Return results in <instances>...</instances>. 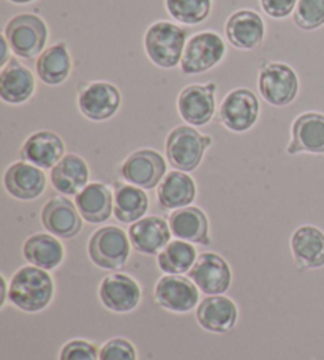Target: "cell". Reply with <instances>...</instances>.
Segmentation results:
<instances>
[{"instance_id":"2e32d148","label":"cell","mask_w":324,"mask_h":360,"mask_svg":"<svg viewBox=\"0 0 324 360\" xmlns=\"http://www.w3.org/2000/svg\"><path fill=\"white\" fill-rule=\"evenodd\" d=\"M4 186L10 196L19 201H34L46 188V174L38 166L21 160L6 168Z\"/></svg>"},{"instance_id":"e575fe53","label":"cell","mask_w":324,"mask_h":360,"mask_svg":"<svg viewBox=\"0 0 324 360\" xmlns=\"http://www.w3.org/2000/svg\"><path fill=\"white\" fill-rule=\"evenodd\" d=\"M136 349L125 338H113L101 346L100 360H136Z\"/></svg>"},{"instance_id":"e0dca14e","label":"cell","mask_w":324,"mask_h":360,"mask_svg":"<svg viewBox=\"0 0 324 360\" xmlns=\"http://www.w3.org/2000/svg\"><path fill=\"white\" fill-rule=\"evenodd\" d=\"M42 223L49 234L59 239H73L82 229V217L68 198H53L43 205Z\"/></svg>"},{"instance_id":"7a4b0ae2","label":"cell","mask_w":324,"mask_h":360,"mask_svg":"<svg viewBox=\"0 0 324 360\" xmlns=\"http://www.w3.org/2000/svg\"><path fill=\"white\" fill-rule=\"evenodd\" d=\"M189 30L170 21H157L146 30L144 51L154 65L171 70L180 65Z\"/></svg>"},{"instance_id":"f546056e","label":"cell","mask_w":324,"mask_h":360,"mask_svg":"<svg viewBox=\"0 0 324 360\" xmlns=\"http://www.w3.org/2000/svg\"><path fill=\"white\" fill-rule=\"evenodd\" d=\"M149 210L146 191L132 184H114V217L120 223H135L144 218Z\"/></svg>"},{"instance_id":"4316f807","label":"cell","mask_w":324,"mask_h":360,"mask_svg":"<svg viewBox=\"0 0 324 360\" xmlns=\"http://www.w3.org/2000/svg\"><path fill=\"white\" fill-rule=\"evenodd\" d=\"M35 70L43 84L61 86L70 78L73 70V59H71L68 44L59 41L43 51L35 62Z\"/></svg>"},{"instance_id":"7402d4cb","label":"cell","mask_w":324,"mask_h":360,"mask_svg":"<svg viewBox=\"0 0 324 360\" xmlns=\"http://www.w3.org/2000/svg\"><path fill=\"white\" fill-rule=\"evenodd\" d=\"M237 307L225 295H211L198 305L197 321L204 330L212 333L230 332L237 323Z\"/></svg>"},{"instance_id":"9a60e30c","label":"cell","mask_w":324,"mask_h":360,"mask_svg":"<svg viewBox=\"0 0 324 360\" xmlns=\"http://www.w3.org/2000/svg\"><path fill=\"white\" fill-rule=\"evenodd\" d=\"M99 295L109 311L130 313L139 305L142 292L138 281L130 275L109 274L100 283Z\"/></svg>"},{"instance_id":"8d00e7d4","label":"cell","mask_w":324,"mask_h":360,"mask_svg":"<svg viewBox=\"0 0 324 360\" xmlns=\"http://www.w3.org/2000/svg\"><path fill=\"white\" fill-rule=\"evenodd\" d=\"M0 43H2V54H0V65H6V63L10 62V53H11V48L8 41H6V38L2 35L0 37Z\"/></svg>"},{"instance_id":"603a6c76","label":"cell","mask_w":324,"mask_h":360,"mask_svg":"<svg viewBox=\"0 0 324 360\" xmlns=\"http://www.w3.org/2000/svg\"><path fill=\"white\" fill-rule=\"evenodd\" d=\"M168 223L176 239L198 243V245H211L209 220L199 207L187 205V207L173 210Z\"/></svg>"},{"instance_id":"8992f818","label":"cell","mask_w":324,"mask_h":360,"mask_svg":"<svg viewBox=\"0 0 324 360\" xmlns=\"http://www.w3.org/2000/svg\"><path fill=\"white\" fill-rule=\"evenodd\" d=\"M122 94L118 86L108 81H84L77 86V108L84 117L105 122L119 112Z\"/></svg>"},{"instance_id":"ac0fdd59","label":"cell","mask_w":324,"mask_h":360,"mask_svg":"<svg viewBox=\"0 0 324 360\" xmlns=\"http://www.w3.org/2000/svg\"><path fill=\"white\" fill-rule=\"evenodd\" d=\"M287 153H324V114L309 111L297 115L291 127V141Z\"/></svg>"},{"instance_id":"5b68a950","label":"cell","mask_w":324,"mask_h":360,"mask_svg":"<svg viewBox=\"0 0 324 360\" xmlns=\"http://www.w3.org/2000/svg\"><path fill=\"white\" fill-rule=\"evenodd\" d=\"M258 90L269 105L289 106L299 94V78L288 63L264 60L258 70Z\"/></svg>"},{"instance_id":"7c38bea8","label":"cell","mask_w":324,"mask_h":360,"mask_svg":"<svg viewBox=\"0 0 324 360\" xmlns=\"http://www.w3.org/2000/svg\"><path fill=\"white\" fill-rule=\"evenodd\" d=\"M199 288L182 275H165L155 285V302L173 313H187L198 305Z\"/></svg>"},{"instance_id":"cb8c5ba5","label":"cell","mask_w":324,"mask_h":360,"mask_svg":"<svg viewBox=\"0 0 324 360\" xmlns=\"http://www.w3.org/2000/svg\"><path fill=\"white\" fill-rule=\"evenodd\" d=\"M75 204L84 221L100 224L108 221L114 214V196L109 186L100 182H90L76 195Z\"/></svg>"},{"instance_id":"ffe728a7","label":"cell","mask_w":324,"mask_h":360,"mask_svg":"<svg viewBox=\"0 0 324 360\" xmlns=\"http://www.w3.org/2000/svg\"><path fill=\"white\" fill-rule=\"evenodd\" d=\"M19 157L42 169H53L65 157V143L54 131H35L24 141Z\"/></svg>"},{"instance_id":"44dd1931","label":"cell","mask_w":324,"mask_h":360,"mask_svg":"<svg viewBox=\"0 0 324 360\" xmlns=\"http://www.w3.org/2000/svg\"><path fill=\"white\" fill-rule=\"evenodd\" d=\"M35 89V75L15 57L0 70V98L6 105H24L34 96Z\"/></svg>"},{"instance_id":"f1b7e54d","label":"cell","mask_w":324,"mask_h":360,"mask_svg":"<svg viewBox=\"0 0 324 360\" xmlns=\"http://www.w3.org/2000/svg\"><path fill=\"white\" fill-rule=\"evenodd\" d=\"M23 255L32 266L44 270H54L62 264L65 258V248L59 237L53 234H32L23 245Z\"/></svg>"},{"instance_id":"83f0119b","label":"cell","mask_w":324,"mask_h":360,"mask_svg":"<svg viewBox=\"0 0 324 360\" xmlns=\"http://www.w3.org/2000/svg\"><path fill=\"white\" fill-rule=\"evenodd\" d=\"M197 198V184L184 171H171L157 186V199L161 209L177 210L192 205Z\"/></svg>"},{"instance_id":"1f68e13d","label":"cell","mask_w":324,"mask_h":360,"mask_svg":"<svg viewBox=\"0 0 324 360\" xmlns=\"http://www.w3.org/2000/svg\"><path fill=\"white\" fill-rule=\"evenodd\" d=\"M166 11L180 24L198 25L209 18L212 0H165Z\"/></svg>"},{"instance_id":"4fadbf2b","label":"cell","mask_w":324,"mask_h":360,"mask_svg":"<svg viewBox=\"0 0 324 360\" xmlns=\"http://www.w3.org/2000/svg\"><path fill=\"white\" fill-rule=\"evenodd\" d=\"M189 276L194 285L207 295H222L231 286L232 274L222 256L212 252H206L198 256L197 262L190 269Z\"/></svg>"},{"instance_id":"277c9868","label":"cell","mask_w":324,"mask_h":360,"mask_svg":"<svg viewBox=\"0 0 324 360\" xmlns=\"http://www.w3.org/2000/svg\"><path fill=\"white\" fill-rule=\"evenodd\" d=\"M212 146L209 134L199 133L192 125H180L166 138V158L176 171L192 172L198 168Z\"/></svg>"},{"instance_id":"30bf717a","label":"cell","mask_w":324,"mask_h":360,"mask_svg":"<svg viewBox=\"0 0 324 360\" xmlns=\"http://www.w3.org/2000/svg\"><path fill=\"white\" fill-rule=\"evenodd\" d=\"M119 172L127 184L142 190H152L157 188L166 176V163L163 155L157 150L139 149L124 160Z\"/></svg>"},{"instance_id":"d6a6232c","label":"cell","mask_w":324,"mask_h":360,"mask_svg":"<svg viewBox=\"0 0 324 360\" xmlns=\"http://www.w3.org/2000/svg\"><path fill=\"white\" fill-rule=\"evenodd\" d=\"M297 29L312 32L324 25V0H299L293 13Z\"/></svg>"},{"instance_id":"9c48e42d","label":"cell","mask_w":324,"mask_h":360,"mask_svg":"<svg viewBox=\"0 0 324 360\" xmlns=\"http://www.w3.org/2000/svg\"><path fill=\"white\" fill-rule=\"evenodd\" d=\"M258 96L250 89L237 87L225 95L218 108V117L222 125L232 133H245L254 128L259 117Z\"/></svg>"},{"instance_id":"f35d334b","label":"cell","mask_w":324,"mask_h":360,"mask_svg":"<svg viewBox=\"0 0 324 360\" xmlns=\"http://www.w3.org/2000/svg\"><path fill=\"white\" fill-rule=\"evenodd\" d=\"M8 2L16 4V5H27V4L34 2V0H8Z\"/></svg>"},{"instance_id":"4dcf8cb0","label":"cell","mask_w":324,"mask_h":360,"mask_svg":"<svg viewBox=\"0 0 324 360\" xmlns=\"http://www.w3.org/2000/svg\"><path fill=\"white\" fill-rule=\"evenodd\" d=\"M197 250L190 242L173 240L161 250L157 262L163 272L170 275H182L190 272L194 262H197Z\"/></svg>"},{"instance_id":"52a82bcc","label":"cell","mask_w":324,"mask_h":360,"mask_svg":"<svg viewBox=\"0 0 324 360\" xmlns=\"http://www.w3.org/2000/svg\"><path fill=\"white\" fill-rule=\"evenodd\" d=\"M132 242L124 229L103 226L89 240V256L94 264L105 270L122 269L128 261Z\"/></svg>"},{"instance_id":"d590c367","label":"cell","mask_w":324,"mask_h":360,"mask_svg":"<svg viewBox=\"0 0 324 360\" xmlns=\"http://www.w3.org/2000/svg\"><path fill=\"white\" fill-rule=\"evenodd\" d=\"M299 0H259L263 11L274 19H285L294 13Z\"/></svg>"},{"instance_id":"3957f363","label":"cell","mask_w":324,"mask_h":360,"mask_svg":"<svg viewBox=\"0 0 324 360\" xmlns=\"http://www.w3.org/2000/svg\"><path fill=\"white\" fill-rule=\"evenodd\" d=\"M4 37L16 57L34 60L46 49L49 29L42 16L35 13H21L6 22Z\"/></svg>"},{"instance_id":"ba28073f","label":"cell","mask_w":324,"mask_h":360,"mask_svg":"<svg viewBox=\"0 0 324 360\" xmlns=\"http://www.w3.org/2000/svg\"><path fill=\"white\" fill-rule=\"evenodd\" d=\"M226 54V43L212 30H204L189 38L180 60L184 75H201L217 67Z\"/></svg>"},{"instance_id":"d4e9b609","label":"cell","mask_w":324,"mask_h":360,"mask_svg":"<svg viewBox=\"0 0 324 360\" xmlns=\"http://www.w3.org/2000/svg\"><path fill=\"white\" fill-rule=\"evenodd\" d=\"M90 169L86 160L67 153L53 169H51V184L63 196H76L89 185Z\"/></svg>"},{"instance_id":"5bb4252c","label":"cell","mask_w":324,"mask_h":360,"mask_svg":"<svg viewBox=\"0 0 324 360\" xmlns=\"http://www.w3.org/2000/svg\"><path fill=\"white\" fill-rule=\"evenodd\" d=\"M225 35L232 48L239 51L256 49L266 37V24L259 13L242 8L226 19Z\"/></svg>"},{"instance_id":"484cf974","label":"cell","mask_w":324,"mask_h":360,"mask_svg":"<svg viewBox=\"0 0 324 360\" xmlns=\"http://www.w3.org/2000/svg\"><path fill=\"white\" fill-rule=\"evenodd\" d=\"M291 253L296 266L304 269H320L324 266V233L310 226L297 228L291 236Z\"/></svg>"},{"instance_id":"74e56055","label":"cell","mask_w":324,"mask_h":360,"mask_svg":"<svg viewBox=\"0 0 324 360\" xmlns=\"http://www.w3.org/2000/svg\"><path fill=\"white\" fill-rule=\"evenodd\" d=\"M0 281H2V285H0V286H2V300H0V307H4L5 300L8 299V285H6L4 275L0 276Z\"/></svg>"},{"instance_id":"d6986e66","label":"cell","mask_w":324,"mask_h":360,"mask_svg":"<svg viewBox=\"0 0 324 360\" xmlns=\"http://www.w3.org/2000/svg\"><path fill=\"white\" fill-rule=\"evenodd\" d=\"M171 228L165 218L151 215L132 223L128 237L136 252L147 256L160 255L168 243L171 242Z\"/></svg>"},{"instance_id":"836d02e7","label":"cell","mask_w":324,"mask_h":360,"mask_svg":"<svg viewBox=\"0 0 324 360\" xmlns=\"http://www.w3.org/2000/svg\"><path fill=\"white\" fill-rule=\"evenodd\" d=\"M59 360H100V351L86 340H71L62 348Z\"/></svg>"},{"instance_id":"8fae6325","label":"cell","mask_w":324,"mask_h":360,"mask_svg":"<svg viewBox=\"0 0 324 360\" xmlns=\"http://www.w3.org/2000/svg\"><path fill=\"white\" fill-rule=\"evenodd\" d=\"M216 82L185 86L177 96V112L185 124L192 127H204L216 114Z\"/></svg>"},{"instance_id":"6da1fadb","label":"cell","mask_w":324,"mask_h":360,"mask_svg":"<svg viewBox=\"0 0 324 360\" xmlns=\"http://www.w3.org/2000/svg\"><path fill=\"white\" fill-rule=\"evenodd\" d=\"M54 297V280L46 270L24 266L15 272L8 283V299L19 310L38 313Z\"/></svg>"}]
</instances>
